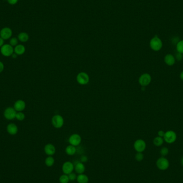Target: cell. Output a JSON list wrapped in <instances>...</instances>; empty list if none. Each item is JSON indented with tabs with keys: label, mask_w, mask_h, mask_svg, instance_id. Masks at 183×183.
Segmentation results:
<instances>
[{
	"label": "cell",
	"mask_w": 183,
	"mask_h": 183,
	"mask_svg": "<svg viewBox=\"0 0 183 183\" xmlns=\"http://www.w3.org/2000/svg\"><path fill=\"white\" fill-rule=\"evenodd\" d=\"M149 46L152 50L155 51H158L162 48V41L161 39L155 36L150 40Z\"/></svg>",
	"instance_id": "obj_1"
},
{
	"label": "cell",
	"mask_w": 183,
	"mask_h": 183,
	"mask_svg": "<svg viewBox=\"0 0 183 183\" xmlns=\"http://www.w3.org/2000/svg\"><path fill=\"white\" fill-rule=\"evenodd\" d=\"M163 139L168 144H172L176 142L177 139L176 133L172 130H169L165 132Z\"/></svg>",
	"instance_id": "obj_2"
},
{
	"label": "cell",
	"mask_w": 183,
	"mask_h": 183,
	"mask_svg": "<svg viewBox=\"0 0 183 183\" xmlns=\"http://www.w3.org/2000/svg\"><path fill=\"white\" fill-rule=\"evenodd\" d=\"M16 114H17V112L14 109V108L9 107L4 110V112H3V115H4V118L6 119L11 121L16 118Z\"/></svg>",
	"instance_id": "obj_3"
},
{
	"label": "cell",
	"mask_w": 183,
	"mask_h": 183,
	"mask_svg": "<svg viewBox=\"0 0 183 183\" xmlns=\"http://www.w3.org/2000/svg\"><path fill=\"white\" fill-rule=\"evenodd\" d=\"M14 53V48L10 44H4L1 48V53L5 57L12 56Z\"/></svg>",
	"instance_id": "obj_4"
},
{
	"label": "cell",
	"mask_w": 183,
	"mask_h": 183,
	"mask_svg": "<svg viewBox=\"0 0 183 183\" xmlns=\"http://www.w3.org/2000/svg\"><path fill=\"white\" fill-rule=\"evenodd\" d=\"M152 81V77L151 75L147 73L142 74L139 78V83L142 87H146L149 85Z\"/></svg>",
	"instance_id": "obj_5"
},
{
	"label": "cell",
	"mask_w": 183,
	"mask_h": 183,
	"mask_svg": "<svg viewBox=\"0 0 183 183\" xmlns=\"http://www.w3.org/2000/svg\"><path fill=\"white\" fill-rule=\"evenodd\" d=\"M51 123L54 127L59 129L62 127L64 124V119L62 116L59 115L54 116L51 119Z\"/></svg>",
	"instance_id": "obj_6"
},
{
	"label": "cell",
	"mask_w": 183,
	"mask_h": 183,
	"mask_svg": "<svg viewBox=\"0 0 183 183\" xmlns=\"http://www.w3.org/2000/svg\"><path fill=\"white\" fill-rule=\"evenodd\" d=\"M157 168L161 170H165L168 168L169 162L168 159L164 157H161L157 159Z\"/></svg>",
	"instance_id": "obj_7"
},
{
	"label": "cell",
	"mask_w": 183,
	"mask_h": 183,
	"mask_svg": "<svg viewBox=\"0 0 183 183\" xmlns=\"http://www.w3.org/2000/svg\"><path fill=\"white\" fill-rule=\"evenodd\" d=\"M12 36V31L10 27H5L0 31V37L4 40H8L11 38Z\"/></svg>",
	"instance_id": "obj_8"
},
{
	"label": "cell",
	"mask_w": 183,
	"mask_h": 183,
	"mask_svg": "<svg viewBox=\"0 0 183 183\" xmlns=\"http://www.w3.org/2000/svg\"><path fill=\"white\" fill-rule=\"evenodd\" d=\"M77 81L80 85H85L89 83V75L85 72H80L78 74L77 76Z\"/></svg>",
	"instance_id": "obj_9"
},
{
	"label": "cell",
	"mask_w": 183,
	"mask_h": 183,
	"mask_svg": "<svg viewBox=\"0 0 183 183\" xmlns=\"http://www.w3.org/2000/svg\"><path fill=\"white\" fill-rule=\"evenodd\" d=\"M146 147V144L144 140L142 139H138L134 144V149L137 152L142 153V152L145 151Z\"/></svg>",
	"instance_id": "obj_10"
},
{
	"label": "cell",
	"mask_w": 183,
	"mask_h": 183,
	"mask_svg": "<svg viewBox=\"0 0 183 183\" xmlns=\"http://www.w3.org/2000/svg\"><path fill=\"white\" fill-rule=\"evenodd\" d=\"M74 164L70 161H66L62 165V171L64 174H69L74 171Z\"/></svg>",
	"instance_id": "obj_11"
},
{
	"label": "cell",
	"mask_w": 183,
	"mask_h": 183,
	"mask_svg": "<svg viewBox=\"0 0 183 183\" xmlns=\"http://www.w3.org/2000/svg\"><path fill=\"white\" fill-rule=\"evenodd\" d=\"M69 142L70 145H73L76 147L81 143V138L78 134H73L70 137L69 139Z\"/></svg>",
	"instance_id": "obj_12"
},
{
	"label": "cell",
	"mask_w": 183,
	"mask_h": 183,
	"mask_svg": "<svg viewBox=\"0 0 183 183\" xmlns=\"http://www.w3.org/2000/svg\"><path fill=\"white\" fill-rule=\"evenodd\" d=\"M14 108L17 112H23L26 108V103L23 100H18L15 102Z\"/></svg>",
	"instance_id": "obj_13"
},
{
	"label": "cell",
	"mask_w": 183,
	"mask_h": 183,
	"mask_svg": "<svg viewBox=\"0 0 183 183\" xmlns=\"http://www.w3.org/2000/svg\"><path fill=\"white\" fill-rule=\"evenodd\" d=\"M6 131L9 134L14 136L18 133V128L14 123H10L6 127Z\"/></svg>",
	"instance_id": "obj_14"
},
{
	"label": "cell",
	"mask_w": 183,
	"mask_h": 183,
	"mask_svg": "<svg viewBox=\"0 0 183 183\" xmlns=\"http://www.w3.org/2000/svg\"><path fill=\"white\" fill-rule=\"evenodd\" d=\"M44 151L45 153L48 156H52L56 152V148L51 144H48L44 146Z\"/></svg>",
	"instance_id": "obj_15"
},
{
	"label": "cell",
	"mask_w": 183,
	"mask_h": 183,
	"mask_svg": "<svg viewBox=\"0 0 183 183\" xmlns=\"http://www.w3.org/2000/svg\"><path fill=\"white\" fill-rule=\"evenodd\" d=\"M164 61L167 65L168 66H172L175 64L176 59L173 55H172L171 54H168L164 56Z\"/></svg>",
	"instance_id": "obj_16"
},
{
	"label": "cell",
	"mask_w": 183,
	"mask_h": 183,
	"mask_svg": "<svg viewBox=\"0 0 183 183\" xmlns=\"http://www.w3.org/2000/svg\"><path fill=\"white\" fill-rule=\"evenodd\" d=\"M26 51V48L23 44H17L14 48V53L17 55H22Z\"/></svg>",
	"instance_id": "obj_17"
},
{
	"label": "cell",
	"mask_w": 183,
	"mask_h": 183,
	"mask_svg": "<svg viewBox=\"0 0 183 183\" xmlns=\"http://www.w3.org/2000/svg\"><path fill=\"white\" fill-rule=\"evenodd\" d=\"M74 170L77 174H82L85 171V167L82 162H78L74 166Z\"/></svg>",
	"instance_id": "obj_18"
},
{
	"label": "cell",
	"mask_w": 183,
	"mask_h": 183,
	"mask_svg": "<svg viewBox=\"0 0 183 183\" xmlns=\"http://www.w3.org/2000/svg\"><path fill=\"white\" fill-rule=\"evenodd\" d=\"M18 40L21 42H26L29 39V36L26 32H21L18 35Z\"/></svg>",
	"instance_id": "obj_19"
},
{
	"label": "cell",
	"mask_w": 183,
	"mask_h": 183,
	"mask_svg": "<svg viewBox=\"0 0 183 183\" xmlns=\"http://www.w3.org/2000/svg\"><path fill=\"white\" fill-rule=\"evenodd\" d=\"M76 180L78 183H88L89 182V178L87 175L82 174H79L77 176Z\"/></svg>",
	"instance_id": "obj_20"
},
{
	"label": "cell",
	"mask_w": 183,
	"mask_h": 183,
	"mask_svg": "<svg viewBox=\"0 0 183 183\" xmlns=\"http://www.w3.org/2000/svg\"><path fill=\"white\" fill-rule=\"evenodd\" d=\"M76 148L73 145H69L65 148V152L68 154V155L72 156L74 155L76 153Z\"/></svg>",
	"instance_id": "obj_21"
},
{
	"label": "cell",
	"mask_w": 183,
	"mask_h": 183,
	"mask_svg": "<svg viewBox=\"0 0 183 183\" xmlns=\"http://www.w3.org/2000/svg\"><path fill=\"white\" fill-rule=\"evenodd\" d=\"M164 142V139L162 137H160L159 136L155 137L153 140V144L156 146H161L162 145Z\"/></svg>",
	"instance_id": "obj_22"
},
{
	"label": "cell",
	"mask_w": 183,
	"mask_h": 183,
	"mask_svg": "<svg viewBox=\"0 0 183 183\" xmlns=\"http://www.w3.org/2000/svg\"><path fill=\"white\" fill-rule=\"evenodd\" d=\"M45 164L48 167H52L55 163V160L53 157L51 156H49L45 159Z\"/></svg>",
	"instance_id": "obj_23"
},
{
	"label": "cell",
	"mask_w": 183,
	"mask_h": 183,
	"mask_svg": "<svg viewBox=\"0 0 183 183\" xmlns=\"http://www.w3.org/2000/svg\"><path fill=\"white\" fill-rule=\"evenodd\" d=\"M176 50L178 53L183 54V40L178 42L176 44Z\"/></svg>",
	"instance_id": "obj_24"
},
{
	"label": "cell",
	"mask_w": 183,
	"mask_h": 183,
	"mask_svg": "<svg viewBox=\"0 0 183 183\" xmlns=\"http://www.w3.org/2000/svg\"><path fill=\"white\" fill-rule=\"evenodd\" d=\"M59 183H68L69 182V178L68 174H63L61 175L59 178Z\"/></svg>",
	"instance_id": "obj_25"
},
{
	"label": "cell",
	"mask_w": 183,
	"mask_h": 183,
	"mask_svg": "<svg viewBox=\"0 0 183 183\" xmlns=\"http://www.w3.org/2000/svg\"><path fill=\"white\" fill-rule=\"evenodd\" d=\"M16 118L19 121H23L25 118V115L22 112H17Z\"/></svg>",
	"instance_id": "obj_26"
},
{
	"label": "cell",
	"mask_w": 183,
	"mask_h": 183,
	"mask_svg": "<svg viewBox=\"0 0 183 183\" xmlns=\"http://www.w3.org/2000/svg\"><path fill=\"white\" fill-rule=\"evenodd\" d=\"M18 44V38H16V37H13L10 39L9 40V44H10L12 47H15Z\"/></svg>",
	"instance_id": "obj_27"
},
{
	"label": "cell",
	"mask_w": 183,
	"mask_h": 183,
	"mask_svg": "<svg viewBox=\"0 0 183 183\" xmlns=\"http://www.w3.org/2000/svg\"><path fill=\"white\" fill-rule=\"evenodd\" d=\"M144 156L143 155V154L140 152H138L136 154V156H135V159L137 161H139L140 162L142 161V159H144Z\"/></svg>",
	"instance_id": "obj_28"
},
{
	"label": "cell",
	"mask_w": 183,
	"mask_h": 183,
	"mask_svg": "<svg viewBox=\"0 0 183 183\" xmlns=\"http://www.w3.org/2000/svg\"><path fill=\"white\" fill-rule=\"evenodd\" d=\"M169 153V149L168 148L163 147L160 151V154L162 157H165Z\"/></svg>",
	"instance_id": "obj_29"
},
{
	"label": "cell",
	"mask_w": 183,
	"mask_h": 183,
	"mask_svg": "<svg viewBox=\"0 0 183 183\" xmlns=\"http://www.w3.org/2000/svg\"><path fill=\"white\" fill-rule=\"evenodd\" d=\"M68 175L69 178V180L70 181H74V180L77 179V176L74 173H73V172L71 174H68Z\"/></svg>",
	"instance_id": "obj_30"
},
{
	"label": "cell",
	"mask_w": 183,
	"mask_h": 183,
	"mask_svg": "<svg viewBox=\"0 0 183 183\" xmlns=\"http://www.w3.org/2000/svg\"><path fill=\"white\" fill-rule=\"evenodd\" d=\"M183 55L182 54L179 53L177 52V53L176 54V56L174 57H175V59H177L178 61H182L183 59Z\"/></svg>",
	"instance_id": "obj_31"
},
{
	"label": "cell",
	"mask_w": 183,
	"mask_h": 183,
	"mask_svg": "<svg viewBox=\"0 0 183 183\" xmlns=\"http://www.w3.org/2000/svg\"><path fill=\"white\" fill-rule=\"evenodd\" d=\"M18 0H7V2L10 5H15L18 2Z\"/></svg>",
	"instance_id": "obj_32"
},
{
	"label": "cell",
	"mask_w": 183,
	"mask_h": 183,
	"mask_svg": "<svg viewBox=\"0 0 183 183\" xmlns=\"http://www.w3.org/2000/svg\"><path fill=\"white\" fill-rule=\"evenodd\" d=\"M88 160V158L87 157L85 156V155H83L82 157H80V161H81V162H86Z\"/></svg>",
	"instance_id": "obj_33"
},
{
	"label": "cell",
	"mask_w": 183,
	"mask_h": 183,
	"mask_svg": "<svg viewBox=\"0 0 183 183\" xmlns=\"http://www.w3.org/2000/svg\"><path fill=\"white\" fill-rule=\"evenodd\" d=\"M4 69V65L2 62L0 61V73L2 72Z\"/></svg>",
	"instance_id": "obj_34"
},
{
	"label": "cell",
	"mask_w": 183,
	"mask_h": 183,
	"mask_svg": "<svg viewBox=\"0 0 183 183\" xmlns=\"http://www.w3.org/2000/svg\"><path fill=\"white\" fill-rule=\"evenodd\" d=\"M164 134H165V132L162 130H159V131L158 132V136L160 137L163 138V137L164 136Z\"/></svg>",
	"instance_id": "obj_35"
},
{
	"label": "cell",
	"mask_w": 183,
	"mask_h": 183,
	"mask_svg": "<svg viewBox=\"0 0 183 183\" xmlns=\"http://www.w3.org/2000/svg\"><path fill=\"white\" fill-rule=\"evenodd\" d=\"M4 44V40L1 37H0V48L2 47Z\"/></svg>",
	"instance_id": "obj_36"
},
{
	"label": "cell",
	"mask_w": 183,
	"mask_h": 183,
	"mask_svg": "<svg viewBox=\"0 0 183 183\" xmlns=\"http://www.w3.org/2000/svg\"><path fill=\"white\" fill-rule=\"evenodd\" d=\"M179 77H180V79L183 81V71H182L180 72V74H179Z\"/></svg>",
	"instance_id": "obj_37"
},
{
	"label": "cell",
	"mask_w": 183,
	"mask_h": 183,
	"mask_svg": "<svg viewBox=\"0 0 183 183\" xmlns=\"http://www.w3.org/2000/svg\"><path fill=\"white\" fill-rule=\"evenodd\" d=\"M181 162H182V165H183V157L182 158V161H181Z\"/></svg>",
	"instance_id": "obj_38"
},
{
	"label": "cell",
	"mask_w": 183,
	"mask_h": 183,
	"mask_svg": "<svg viewBox=\"0 0 183 183\" xmlns=\"http://www.w3.org/2000/svg\"><path fill=\"white\" fill-rule=\"evenodd\" d=\"M5 1H7V0H5Z\"/></svg>",
	"instance_id": "obj_39"
}]
</instances>
